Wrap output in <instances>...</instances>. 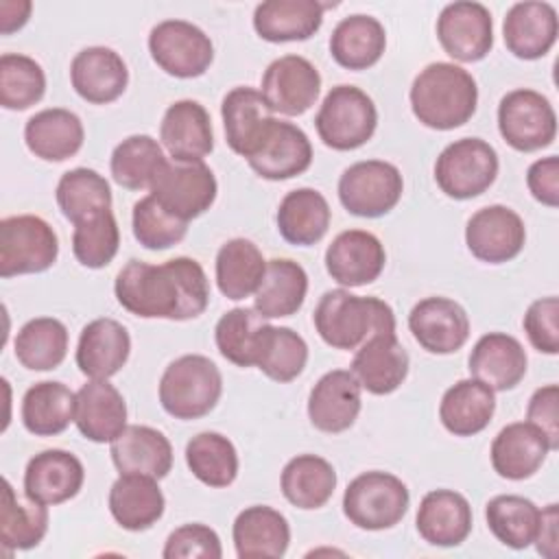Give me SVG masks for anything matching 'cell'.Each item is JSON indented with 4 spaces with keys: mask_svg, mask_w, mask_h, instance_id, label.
Returning <instances> with one entry per match:
<instances>
[{
    "mask_svg": "<svg viewBox=\"0 0 559 559\" xmlns=\"http://www.w3.org/2000/svg\"><path fill=\"white\" fill-rule=\"evenodd\" d=\"M118 304L142 319L188 321L205 312L210 282L203 266L188 255L162 264L129 260L116 275Z\"/></svg>",
    "mask_w": 559,
    "mask_h": 559,
    "instance_id": "1",
    "label": "cell"
},
{
    "mask_svg": "<svg viewBox=\"0 0 559 559\" xmlns=\"http://www.w3.org/2000/svg\"><path fill=\"white\" fill-rule=\"evenodd\" d=\"M408 98L413 116L424 127L450 131L463 127L476 114L478 85L465 68L435 61L413 79Z\"/></svg>",
    "mask_w": 559,
    "mask_h": 559,
    "instance_id": "2",
    "label": "cell"
},
{
    "mask_svg": "<svg viewBox=\"0 0 559 559\" xmlns=\"http://www.w3.org/2000/svg\"><path fill=\"white\" fill-rule=\"evenodd\" d=\"M312 321L321 341L343 352L360 347L376 332H395V312L384 299L352 295L345 288L325 290Z\"/></svg>",
    "mask_w": 559,
    "mask_h": 559,
    "instance_id": "3",
    "label": "cell"
},
{
    "mask_svg": "<svg viewBox=\"0 0 559 559\" xmlns=\"http://www.w3.org/2000/svg\"><path fill=\"white\" fill-rule=\"evenodd\" d=\"M162 408L181 421L201 419L223 395L221 369L203 354H183L168 362L159 378Z\"/></svg>",
    "mask_w": 559,
    "mask_h": 559,
    "instance_id": "4",
    "label": "cell"
},
{
    "mask_svg": "<svg viewBox=\"0 0 559 559\" xmlns=\"http://www.w3.org/2000/svg\"><path fill=\"white\" fill-rule=\"evenodd\" d=\"M319 140L332 151H354L367 144L378 127V109L367 92L356 85L332 87L317 116Z\"/></svg>",
    "mask_w": 559,
    "mask_h": 559,
    "instance_id": "5",
    "label": "cell"
},
{
    "mask_svg": "<svg viewBox=\"0 0 559 559\" xmlns=\"http://www.w3.org/2000/svg\"><path fill=\"white\" fill-rule=\"evenodd\" d=\"M411 504L408 487L395 474L371 469L358 474L343 493L345 518L362 531L393 528Z\"/></svg>",
    "mask_w": 559,
    "mask_h": 559,
    "instance_id": "6",
    "label": "cell"
},
{
    "mask_svg": "<svg viewBox=\"0 0 559 559\" xmlns=\"http://www.w3.org/2000/svg\"><path fill=\"white\" fill-rule=\"evenodd\" d=\"M498 153L480 138H461L450 142L435 162V181L439 190L456 201L480 197L498 177Z\"/></svg>",
    "mask_w": 559,
    "mask_h": 559,
    "instance_id": "7",
    "label": "cell"
},
{
    "mask_svg": "<svg viewBox=\"0 0 559 559\" xmlns=\"http://www.w3.org/2000/svg\"><path fill=\"white\" fill-rule=\"evenodd\" d=\"M59 255L55 229L35 214H17L0 221V277L44 273Z\"/></svg>",
    "mask_w": 559,
    "mask_h": 559,
    "instance_id": "8",
    "label": "cell"
},
{
    "mask_svg": "<svg viewBox=\"0 0 559 559\" xmlns=\"http://www.w3.org/2000/svg\"><path fill=\"white\" fill-rule=\"evenodd\" d=\"M404 179L395 164L384 159H362L338 177L341 205L360 218H380L402 199Z\"/></svg>",
    "mask_w": 559,
    "mask_h": 559,
    "instance_id": "9",
    "label": "cell"
},
{
    "mask_svg": "<svg viewBox=\"0 0 559 559\" xmlns=\"http://www.w3.org/2000/svg\"><path fill=\"white\" fill-rule=\"evenodd\" d=\"M498 131L511 148L535 153L555 142L557 114L544 94L518 87L500 98Z\"/></svg>",
    "mask_w": 559,
    "mask_h": 559,
    "instance_id": "10",
    "label": "cell"
},
{
    "mask_svg": "<svg viewBox=\"0 0 559 559\" xmlns=\"http://www.w3.org/2000/svg\"><path fill=\"white\" fill-rule=\"evenodd\" d=\"M151 59L175 79H197L214 61V44L203 28L186 20L157 22L148 33Z\"/></svg>",
    "mask_w": 559,
    "mask_h": 559,
    "instance_id": "11",
    "label": "cell"
},
{
    "mask_svg": "<svg viewBox=\"0 0 559 559\" xmlns=\"http://www.w3.org/2000/svg\"><path fill=\"white\" fill-rule=\"evenodd\" d=\"M216 194L218 183L205 162H168L151 186V197L186 223L207 212Z\"/></svg>",
    "mask_w": 559,
    "mask_h": 559,
    "instance_id": "12",
    "label": "cell"
},
{
    "mask_svg": "<svg viewBox=\"0 0 559 559\" xmlns=\"http://www.w3.org/2000/svg\"><path fill=\"white\" fill-rule=\"evenodd\" d=\"M437 39L454 61L476 63L493 48V17L480 2H450L437 17Z\"/></svg>",
    "mask_w": 559,
    "mask_h": 559,
    "instance_id": "13",
    "label": "cell"
},
{
    "mask_svg": "<svg viewBox=\"0 0 559 559\" xmlns=\"http://www.w3.org/2000/svg\"><path fill=\"white\" fill-rule=\"evenodd\" d=\"M260 94L271 114L301 116L319 98L321 74L301 55H284L271 61L262 74Z\"/></svg>",
    "mask_w": 559,
    "mask_h": 559,
    "instance_id": "14",
    "label": "cell"
},
{
    "mask_svg": "<svg viewBox=\"0 0 559 559\" xmlns=\"http://www.w3.org/2000/svg\"><path fill=\"white\" fill-rule=\"evenodd\" d=\"M526 242L522 216L500 203L476 210L465 225L469 253L487 264H504L518 258Z\"/></svg>",
    "mask_w": 559,
    "mask_h": 559,
    "instance_id": "15",
    "label": "cell"
},
{
    "mask_svg": "<svg viewBox=\"0 0 559 559\" xmlns=\"http://www.w3.org/2000/svg\"><path fill=\"white\" fill-rule=\"evenodd\" d=\"M251 170L269 181H284L306 173L312 164V144L306 131L273 116L255 151L247 157Z\"/></svg>",
    "mask_w": 559,
    "mask_h": 559,
    "instance_id": "16",
    "label": "cell"
},
{
    "mask_svg": "<svg viewBox=\"0 0 559 559\" xmlns=\"http://www.w3.org/2000/svg\"><path fill=\"white\" fill-rule=\"evenodd\" d=\"M413 338L430 354H454L469 338V317L465 308L450 297H426L408 312Z\"/></svg>",
    "mask_w": 559,
    "mask_h": 559,
    "instance_id": "17",
    "label": "cell"
},
{
    "mask_svg": "<svg viewBox=\"0 0 559 559\" xmlns=\"http://www.w3.org/2000/svg\"><path fill=\"white\" fill-rule=\"evenodd\" d=\"M386 264V251L380 238L365 229L341 231L325 249L328 275L347 288L371 284Z\"/></svg>",
    "mask_w": 559,
    "mask_h": 559,
    "instance_id": "18",
    "label": "cell"
},
{
    "mask_svg": "<svg viewBox=\"0 0 559 559\" xmlns=\"http://www.w3.org/2000/svg\"><path fill=\"white\" fill-rule=\"evenodd\" d=\"M360 391V382L347 369H332L323 373L308 395L310 424L328 435L349 430L362 406Z\"/></svg>",
    "mask_w": 559,
    "mask_h": 559,
    "instance_id": "19",
    "label": "cell"
},
{
    "mask_svg": "<svg viewBox=\"0 0 559 559\" xmlns=\"http://www.w3.org/2000/svg\"><path fill=\"white\" fill-rule=\"evenodd\" d=\"M408 354L395 332L371 334L352 358L349 371L371 395H389L400 389L408 376Z\"/></svg>",
    "mask_w": 559,
    "mask_h": 559,
    "instance_id": "20",
    "label": "cell"
},
{
    "mask_svg": "<svg viewBox=\"0 0 559 559\" xmlns=\"http://www.w3.org/2000/svg\"><path fill=\"white\" fill-rule=\"evenodd\" d=\"M83 483L85 467L81 459L61 448L35 454L24 469V493L46 507L72 500L81 491Z\"/></svg>",
    "mask_w": 559,
    "mask_h": 559,
    "instance_id": "21",
    "label": "cell"
},
{
    "mask_svg": "<svg viewBox=\"0 0 559 559\" xmlns=\"http://www.w3.org/2000/svg\"><path fill=\"white\" fill-rule=\"evenodd\" d=\"M70 83L83 100L107 105L124 94L129 68L114 48L87 46L79 50L70 63Z\"/></svg>",
    "mask_w": 559,
    "mask_h": 559,
    "instance_id": "22",
    "label": "cell"
},
{
    "mask_svg": "<svg viewBox=\"0 0 559 559\" xmlns=\"http://www.w3.org/2000/svg\"><path fill=\"white\" fill-rule=\"evenodd\" d=\"M159 140L175 162H203L214 151V129L207 109L192 98L175 100L164 111Z\"/></svg>",
    "mask_w": 559,
    "mask_h": 559,
    "instance_id": "23",
    "label": "cell"
},
{
    "mask_svg": "<svg viewBox=\"0 0 559 559\" xmlns=\"http://www.w3.org/2000/svg\"><path fill=\"white\" fill-rule=\"evenodd\" d=\"M559 20L548 2L524 0L515 2L502 22V37L507 50L524 61L542 59L557 41Z\"/></svg>",
    "mask_w": 559,
    "mask_h": 559,
    "instance_id": "24",
    "label": "cell"
},
{
    "mask_svg": "<svg viewBox=\"0 0 559 559\" xmlns=\"http://www.w3.org/2000/svg\"><path fill=\"white\" fill-rule=\"evenodd\" d=\"M472 524V507L467 498L454 489L428 491L415 515L419 537L439 548L461 546L469 537Z\"/></svg>",
    "mask_w": 559,
    "mask_h": 559,
    "instance_id": "25",
    "label": "cell"
},
{
    "mask_svg": "<svg viewBox=\"0 0 559 559\" xmlns=\"http://www.w3.org/2000/svg\"><path fill=\"white\" fill-rule=\"evenodd\" d=\"M131 336L129 330L109 317L90 321L79 336L76 367L90 380H109L129 360Z\"/></svg>",
    "mask_w": 559,
    "mask_h": 559,
    "instance_id": "26",
    "label": "cell"
},
{
    "mask_svg": "<svg viewBox=\"0 0 559 559\" xmlns=\"http://www.w3.org/2000/svg\"><path fill=\"white\" fill-rule=\"evenodd\" d=\"M472 378L487 384L491 391H511L526 376V352L522 343L504 332L483 334L469 352Z\"/></svg>",
    "mask_w": 559,
    "mask_h": 559,
    "instance_id": "27",
    "label": "cell"
},
{
    "mask_svg": "<svg viewBox=\"0 0 559 559\" xmlns=\"http://www.w3.org/2000/svg\"><path fill=\"white\" fill-rule=\"evenodd\" d=\"M332 4L319 0H266L253 11V28L258 37L271 44L306 41L323 24V11Z\"/></svg>",
    "mask_w": 559,
    "mask_h": 559,
    "instance_id": "28",
    "label": "cell"
},
{
    "mask_svg": "<svg viewBox=\"0 0 559 559\" xmlns=\"http://www.w3.org/2000/svg\"><path fill=\"white\" fill-rule=\"evenodd\" d=\"M550 450L548 439L528 421L507 424L491 441V467L500 478H531L546 461Z\"/></svg>",
    "mask_w": 559,
    "mask_h": 559,
    "instance_id": "29",
    "label": "cell"
},
{
    "mask_svg": "<svg viewBox=\"0 0 559 559\" xmlns=\"http://www.w3.org/2000/svg\"><path fill=\"white\" fill-rule=\"evenodd\" d=\"M231 539L238 559H280L288 550L290 526L277 509L253 504L236 515Z\"/></svg>",
    "mask_w": 559,
    "mask_h": 559,
    "instance_id": "30",
    "label": "cell"
},
{
    "mask_svg": "<svg viewBox=\"0 0 559 559\" xmlns=\"http://www.w3.org/2000/svg\"><path fill=\"white\" fill-rule=\"evenodd\" d=\"M74 424L94 443H111L127 428V402L107 380H90L76 391Z\"/></svg>",
    "mask_w": 559,
    "mask_h": 559,
    "instance_id": "31",
    "label": "cell"
},
{
    "mask_svg": "<svg viewBox=\"0 0 559 559\" xmlns=\"http://www.w3.org/2000/svg\"><path fill=\"white\" fill-rule=\"evenodd\" d=\"M111 461L120 474H142L151 478L168 476L173 467V445L168 437L151 426H127L109 448Z\"/></svg>",
    "mask_w": 559,
    "mask_h": 559,
    "instance_id": "32",
    "label": "cell"
},
{
    "mask_svg": "<svg viewBox=\"0 0 559 559\" xmlns=\"http://www.w3.org/2000/svg\"><path fill=\"white\" fill-rule=\"evenodd\" d=\"M85 140L81 118L63 107H48L31 116L24 124L26 148L44 162H66L74 157Z\"/></svg>",
    "mask_w": 559,
    "mask_h": 559,
    "instance_id": "33",
    "label": "cell"
},
{
    "mask_svg": "<svg viewBox=\"0 0 559 559\" xmlns=\"http://www.w3.org/2000/svg\"><path fill=\"white\" fill-rule=\"evenodd\" d=\"M221 116L225 142L245 159L255 151L269 122L273 120V114L266 107L260 90L249 85H238L223 96Z\"/></svg>",
    "mask_w": 559,
    "mask_h": 559,
    "instance_id": "34",
    "label": "cell"
},
{
    "mask_svg": "<svg viewBox=\"0 0 559 559\" xmlns=\"http://www.w3.org/2000/svg\"><path fill=\"white\" fill-rule=\"evenodd\" d=\"M109 513L124 531L151 528L166 509V498L157 478L142 474H120L109 489Z\"/></svg>",
    "mask_w": 559,
    "mask_h": 559,
    "instance_id": "35",
    "label": "cell"
},
{
    "mask_svg": "<svg viewBox=\"0 0 559 559\" xmlns=\"http://www.w3.org/2000/svg\"><path fill=\"white\" fill-rule=\"evenodd\" d=\"M496 391L476 378H465L445 389L439 404V419L454 437L483 432L496 413Z\"/></svg>",
    "mask_w": 559,
    "mask_h": 559,
    "instance_id": "36",
    "label": "cell"
},
{
    "mask_svg": "<svg viewBox=\"0 0 559 559\" xmlns=\"http://www.w3.org/2000/svg\"><path fill=\"white\" fill-rule=\"evenodd\" d=\"M386 48V31L373 15L343 17L330 35V55L345 70H367L380 61Z\"/></svg>",
    "mask_w": 559,
    "mask_h": 559,
    "instance_id": "37",
    "label": "cell"
},
{
    "mask_svg": "<svg viewBox=\"0 0 559 559\" xmlns=\"http://www.w3.org/2000/svg\"><path fill=\"white\" fill-rule=\"evenodd\" d=\"M332 210L314 188H295L280 201L275 223L280 236L295 247L317 245L330 227Z\"/></svg>",
    "mask_w": 559,
    "mask_h": 559,
    "instance_id": "38",
    "label": "cell"
},
{
    "mask_svg": "<svg viewBox=\"0 0 559 559\" xmlns=\"http://www.w3.org/2000/svg\"><path fill=\"white\" fill-rule=\"evenodd\" d=\"M306 295V269L290 258H273L266 262L262 284L253 295V308L262 319L293 317L304 306Z\"/></svg>",
    "mask_w": 559,
    "mask_h": 559,
    "instance_id": "39",
    "label": "cell"
},
{
    "mask_svg": "<svg viewBox=\"0 0 559 559\" xmlns=\"http://www.w3.org/2000/svg\"><path fill=\"white\" fill-rule=\"evenodd\" d=\"M76 413V393L63 382L41 380L26 389L22 397V424L35 437L61 435Z\"/></svg>",
    "mask_w": 559,
    "mask_h": 559,
    "instance_id": "40",
    "label": "cell"
},
{
    "mask_svg": "<svg viewBox=\"0 0 559 559\" xmlns=\"http://www.w3.org/2000/svg\"><path fill=\"white\" fill-rule=\"evenodd\" d=\"M264 271L266 260L258 245L249 238H231L223 242L216 253V286L231 301L255 295L262 284Z\"/></svg>",
    "mask_w": 559,
    "mask_h": 559,
    "instance_id": "41",
    "label": "cell"
},
{
    "mask_svg": "<svg viewBox=\"0 0 559 559\" xmlns=\"http://www.w3.org/2000/svg\"><path fill=\"white\" fill-rule=\"evenodd\" d=\"M280 489L297 509H321L336 489V469L319 454H297L284 465Z\"/></svg>",
    "mask_w": 559,
    "mask_h": 559,
    "instance_id": "42",
    "label": "cell"
},
{
    "mask_svg": "<svg viewBox=\"0 0 559 559\" xmlns=\"http://www.w3.org/2000/svg\"><path fill=\"white\" fill-rule=\"evenodd\" d=\"M48 533V507L26 493L20 496L9 478L2 480L0 502V544L7 552L31 550Z\"/></svg>",
    "mask_w": 559,
    "mask_h": 559,
    "instance_id": "43",
    "label": "cell"
},
{
    "mask_svg": "<svg viewBox=\"0 0 559 559\" xmlns=\"http://www.w3.org/2000/svg\"><path fill=\"white\" fill-rule=\"evenodd\" d=\"M68 328L55 317H35L26 321L13 343L17 362L28 371L57 369L68 354Z\"/></svg>",
    "mask_w": 559,
    "mask_h": 559,
    "instance_id": "44",
    "label": "cell"
},
{
    "mask_svg": "<svg viewBox=\"0 0 559 559\" xmlns=\"http://www.w3.org/2000/svg\"><path fill=\"white\" fill-rule=\"evenodd\" d=\"M166 164L168 159L159 142L146 133H135L116 144V148L111 151L109 170L120 188L151 190Z\"/></svg>",
    "mask_w": 559,
    "mask_h": 559,
    "instance_id": "45",
    "label": "cell"
},
{
    "mask_svg": "<svg viewBox=\"0 0 559 559\" xmlns=\"http://www.w3.org/2000/svg\"><path fill=\"white\" fill-rule=\"evenodd\" d=\"M539 518L542 509L518 493H500L485 504V520L491 535L513 550H524L535 542Z\"/></svg>",
    "mask_w": 559,
    "mask_h": 559,
    "instance_id": "46",
    "label": "cell"
},
{
    "mask_svg": "<svg viewBox=\"0 0 559 559\" xmlns=\"http://www.w3.org/2000/svg\"><path fill=\"white\" fill-rule=\"evenodd\" d=\"M186 465L203 485L223 489L238 476V452L225 435L205 430L186 443Z\"/></svg>",
    "mask_w": 559,
    "mask_h": 559,
    "instance_id": "47",
    "label": "cell"
},
{
    "mask_svg": "<svg viewBox=\"0 0 559 559\" xmlns=\"http://www.w3.org/2000/svg\"><path fill=\"white\" fill-rule=\"evenodd\" d=\"M57 205L61 214L72 223H81L103 210H111L109 181L94 168H72L59 177Z\"/></svg>",
    "mask_w": 559,
    "mask_h": 559,
    "instance_id": "48",
    "label": "cell"
},
{
    "mask_svg": "<svg viewBox=\"0 0 559 559\" xmlns=\"http://www.w3.org/2000/svg\"><path fill=\"white\" fill-rule=\"evenodd\" d=\"M266 325V319H262L255 308L227 310L214 328V341L221 356L236 367H255Z\"/></svg>",
    "mask_w": 559,
    "mask_h": 559,
    "instance_id": "49",
    "label": "cell"
},
{
    "mask_svg": "<svg viewBox=\"0 0 559 559\" xmlns=\"http://www.w3.org/2000/svg\"><path fill=\"white\" fill-rule=\"evenodd\" d=\"M308 362V343L286 325H266L255 367L275 382H293Z\"/></svg>",
    "mask_w": 559,
    "mask_h": 559,
    "instance_id": "50",
    "label": "cell"
},
{
    "mask_svg": "<svg viewBox=\"0 0 559 559\" xmlns=\"http://www.w3.org/2000/svg\"><path fill=\"white\" fill-rule=\"evenodd\" d=\"M46 94L44 68L28 55L4 52L0 57V105L9 111H24Z\"/></svg>",
    "mask_w": 559,
    "mask_h": 559,
    "instance_id": "51",
    "label": "cell"
},
{
    "mask_svg": "<svg viewBox=\"0 0 559 559\" xmlns=\"http://www.w3.org/2000/svg\"><path fill=\"white\" fill-rule=\"evenodd\" d=\"M120 229L111 210H103L74 225L72 253L87 269H105L118 253Z\"/></svg>",
    "mask_w": 559,
    "mask_h": 559,
    "instance_id": "52",
    "label": "cell"
},
{
    "mask_svg": "<svg viewBox=\"0 0 559 559\" xmlns=\"http://www.w3.org/2000/svg\"><path fill=\"white\" fill-rule=\"evenodd\" d=\"M131 227L135 240L151 251H164L179 245L188 234V223L170 214L151 194L133 205Z\"/></svg>",
    "mask_w": 559,
    "mask_h": 559,
    "instance_id": "53",
    "label": "cell"
},
{
    "mask_svg": "<svg viewBox=\"0 0 559 559\" xmlns=\"http://www.w3.org/2000/svg\"><path fill=\"white\" fill-rule=\"evenodd\" d=\"M162 557L164 559H190V557L221 559L223 557L221 537L216 535L214 528L201 522L183 524L168 535Z\"/></svg>",
    "mask_w": 559,
    "mask_h": 559,
    "instance_id": "54",
    "label": "cell"
},
{
    "mask_svg": "<svg viewBox=\"0 0 559 559\" xmlns=\"http://www.w3.org/2000/svg\"><path fill=\"white\" fill-rule=\"evenodd\" d=\"M528 343L548 356L559 354V299L555 295L535 299L522 319Z\"/></svg>",
    "mask_w": 559,
    "mask_h": 559,
    "instance_id": "55",
    "label": "cell"
},
{
    "mask_svg": "<svg viewBox=\"0 0 559 559\" xmlns=\"http://www.w3.org/2000/svg\"><path fill=\"white\" fill-rule=\"evenodd\" d=\"M559 386L557 384H544L535 389V393L528 400L526 406V421L533 424L550 443V450L559 448Z\"/></svg>",
    "mask_w": 559,
    "mask_h": 559,
    "instance_id": "56",
    "label": "cell"
},
{
    "mask_svg": "<svg viewBox=\"0 0 559 559\" xmlns=\"http://www.w3.org/2000/svg\"><path fill=\"white\" fill-rule=\"evenodd\" d=\"M526 186L535 201L546 207L559 205V157L548 155L535 159L526 170Z\"/></svg>",
    "mask_w": 559,
    "mask_h": 559,
    "instance_id": "57",
    "label": "cell"
},
{
    "mask_svg": "<svg viewBox=\"0 0 559 559\" xmlns=\"http://www.w3.org/2000/svg\"><path fill=\"white\" fill-rule=\"evenodd\" d=\"M537 552L546 559H555L557 557V546H559V511L557 504L550 502L542 509V518H539V528L535 535Z\"/></svg>",
    "mask_w": 559,
    "mask_h": 559,
    "instance_id": "58",
    "label": "cell"
},
{
    "mask_svg": "<svg viewBox=\"0 0 559 559\" xmlns=\"http://www.w3.org/2000/svg\"><path fill=\"white\" fill-rule=\"evenodd\" d=\"M33 4L28 0H2L0 2V31L2 35H11L20 31L31 17Z\"/></svg>",
    "mask_w": 559,
    "mask_h": 559,
    "instance_id": "59",
    "label": "cell"
}]
</instances>
